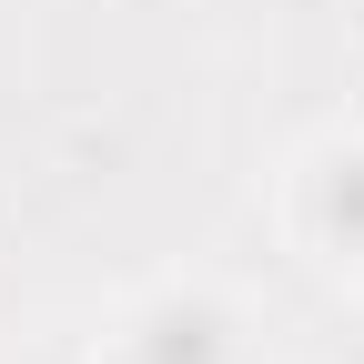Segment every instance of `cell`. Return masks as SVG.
<instances>
[{
  "label": "cell",
  "mask_w": 364,
  "mask_h": 364,
  "mask_svg": "<svg viewBox=\"0 0 364 364\" xmlns=\"http://www.w3.org/2000/svg\"><path fill=\"white\" fill-rule=\"evenodd\" d=\"M112 364H253V324L223 284H152L112 324Z\"/></svg>",
  "instance_id": "1"
},
{
  "label": "cell",
  "mask_w": 364,
  "mask_h": 364,
  "mask_svg": "<svg viewBox=\"0 0 364 364\" xmlns=\"http://www.w3.org/2000/svg\"><path fill=\"white\" fill-rule=\"evenodd\" d=\"M294 243L334 273H364V132L314 142L294 162Z\"/></svg>",
  "instance_id": "2"
}]
</instances>
